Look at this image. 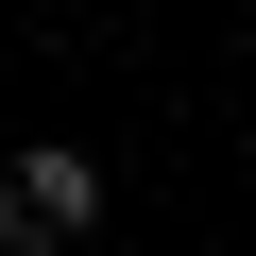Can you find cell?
Returning <instances> with one entry per match:
<instances>
[{"mask_svg": "<svg viewBox=\"0 0 256 256\" xmlns=\"http://www.w3.org/2000/svg\"><path fill=\"white\" fill-rule=\"evenodd\" d=\"M86 222H102V154L34 137L18 171H0V256H52V239H86Z\"/></svg>", "mask_w": 256, "mask_h": 256, "instance_id": "cell-1", "label": "cell"}]
</instances>
